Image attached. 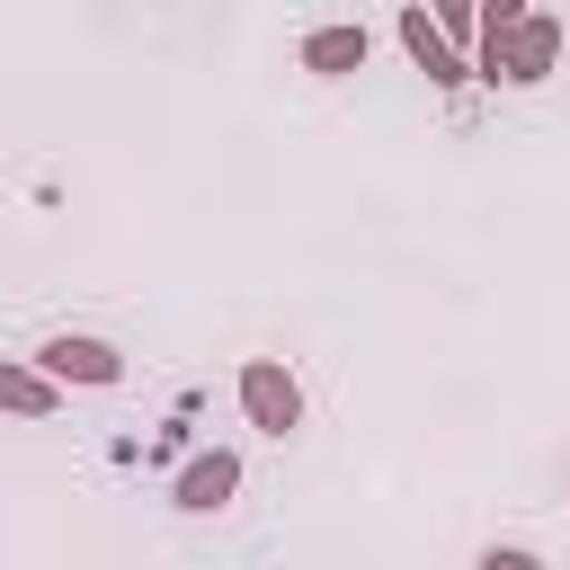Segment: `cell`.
<instances>
[{"label":"cell","instance_id":"obj_3","mask_svg":"<svg viewBox=\"0 0 570 570\" xmlns=\"http://www.w3.org/2000/svg\"><path fill=\"white\" fill-rule=\"evenodd\" d=\"M116 347L107 338H53L45 347V383H116Z\"/></svg>","mask_w":570,"mask_h":570},{"label":"cell","instance_id":"obj_5","mask_svg":"<svg viewBox=\"0 0 570 570\" xmlns=\"http://www.w3.org/2000/svg\"><path fill=\"white\" fill-rule=\"evenodd\" d=\"M232 481H240V463H232V454H196V463L178 472V508H196V517H205V508H223V499H232Z\"/></svg>","mask_w":570,"mask_h":570},{"label":"cell","instance_id":"obj_6","mask_svg":"<svg viewBox=\"0 0 570 570\" xmlns=\"http://www.w3.org/2000/svg\"><path fill=\"white\" fill-rule=\"evenodd\" d=\"M303 62H312V71H356V62H365V27H321V36L303 45Z\"/></svg>","mask_w":570,"mask_h":570},{"label":"cell","instance_id":"obj_1","mask_svg":"<svg viewBox=\"0 0 570 570\" xmlns=\"http://www.w3.org/2000/svg\"><path fill=\"white\" fill-rule=\"evenodd\" d=\"M552 62H561V18H517V27H499L490 53H481L490 80H543Z\"/></svg>","mask_w":570,"mask_h":570},{"label":"cell","instance_id":"obj_4","mask_svg":"<svg viewBox=\"0 0 570 570\" xmlns=\"http://www.w3.org/2000/svg\"><path fill=\"white\" fill-rule=\"evenodd\" d=\"M401 45L419 53V71H428V80H463V53L436 36V18H428V9H401Z\"/></svg>","mask_w":570,"mask_h":570},{"label":"cell","instance_id":"obj_8","mask_svg":"<svg viewBox=\"0 0 570 570\" xmlns=\"http://www.w3.org/2000/svg\"><path fill=\"white\" fill-rule=\"evenodd\" d=\"M481 570H543V561H534V552H490Z\"/></svg>","mask_w":570,"mask_h":570},{"label":"cell","instance_id":"obj_2","mask_svg":"<svg viewBox=\"0 0 570 570\" xmlns=\"http://www.w3.org/2000/svg\"><path fill=\"white\" fill-rule=\"evenodd\" d=\"M240 410H249L267 436H285V428L303 419V392H294V374H285V365H267V356H258V365H240Z\"/></svg>","mask_w":570,"mask_h":570},{"label":"cell","instance_id":"obj_7","mask_svg":"<svg viewBox=\"0 0 570 570\" xmlns=\"http://www.w3.org/2000/svg\"><path fill=\"white\" fill-rule=\"evenodd\" d=\"M0 410H18V419H45V410H53V383H45L36 365H0Z\"/></svg>","mask_w":570,"mask_h":570}]
</instances>
